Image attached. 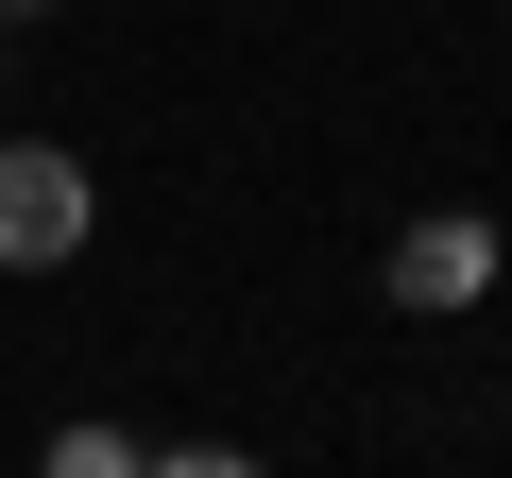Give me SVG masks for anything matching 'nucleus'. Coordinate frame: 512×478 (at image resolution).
Returning a JSON list of instances; mask_svg holds the SVG:
<instances>
[{"label":"nucleus","mask_w":512,"mask_h":478,"mask_svg":"<svg viewBox=\"0 0 512 478\" xmlns=\"http://www.w3.org/2000/svg\"><path fill=\"white\" fill-rule=\"evenodd\" d=\"M137 461H154V444H120V427H52V461H35V478H137Z\"/></svg>","instance_id":"3"},{"label":"nucleus","mask_w":512,"mask_h":478,"mask_svg":"<svg viewBox=\"0 0 512 478\" xmlns=\"http://www.w3.org/2000/svg\"><path fill=\"white\" fill-rule=\"evenodd\" d=\"M35 18H52V0H0V52H18V35H35Z\"/></svg>","instance_id":"5"},{"label":"nucleus","mask_w":512,"mask_h":478,"mask_svg":"<svg viewBox=\"0 0 512 478\" xmlns=\"http://www.w3.org/2000/svg\"><path fill=\"white\" fill-rule=\"evenodd\" d=\"M86 222H103V188L69 137H0V274H69Z\"/></svg>","instance_id":"1"},{"label":"nucleus","mask_w":512,"mask_h":478,"mask_svg":"<svg viewBox=\"0 0 512 478\" xmlns=\"http://www.w3.org/2000/svg\"><path fill=\"white\" fill-rule=\"evenodd\" d=\"M137 478H256V461H239V444H154Z\"/></svg>","instance_id":"4"},{"label":"nucleus","mask_w":512,"mask_h":478,"mask_svg":"<svg viewBox=\"0 0 512 478\" xmlns=\"http://www.w3.org/2000/svg\"><path fill=\"white\" fill-rule=\"evenodd\" d=\"M478 291H495V222L427 205V222L393 239V308H478Z\"/></svg>","instance_id":"2"}]
</instances>
